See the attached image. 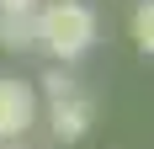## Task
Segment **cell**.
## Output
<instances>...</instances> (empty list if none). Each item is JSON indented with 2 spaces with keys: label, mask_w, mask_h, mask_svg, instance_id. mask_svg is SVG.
I'll return each mask as SVG.
<instances>
[{
  "label": "cell",
  "mask_w": 154,
  "mask_h": 149,
  "mask_svg": "<svg viewBox=\"0 0 154 149\" xmlns=\"http://www.w3.org/2000/svg\"><path fill=\"white\" fill-rule=\"evenodd\" d=\"M32 27H37V48L53 64H75L96 48V11L85 0H43Z\"/></svg>",
  "instance_id": "cell-1"
},
{
  "label": "cell",
  "mask_w": 154,
  "mask_h": 149,
  "mask_svg": "<svg viewBox=\"0 0 154 149\" xmlns=\"http://www.w3.org/2000/svg\"><path fill=\"white\" fill-rule=\"evenodd\" d=\"M43 117V101H37V85L32 80H16V74H0V144H16L27 138Z\"/></svg>",
  "instance_id": "cell-2"
},
{
  "label": "cell",
  "mask_w": 154,
  "mask_h": 149,
  "mask_svg": "<svg viewBox=\"0 0 154 149\" xmlns=\"http://www.w3.org/2000/svg\"><path fill=\"white\" fill-rule=\"evenodd\" d=\"M91 122H96V101L85 90L64 96V101H48V133L59 138V144H80V138L91 133Z\"/></svg>",
  "instance_id": "cell-3"
},
{
  "label": "cell",
  "mask_w": 154,
  "mask_h": 149,
  "mask_svg": "<svg viewBox=\"0 0 154 149\" xmlns=\"http://www.w3.org/2000/svg\"><path fill=\"white\" fill-rule=\"evenodd\" d=\"M0 48H5V53H32V48H37L32 16H0Z\"/></svg>",
  "instance_id": "cell-4"
},
{
  "label": "cell",
  "mask_w": 154,
  "mask_h": 149,
  "mask_svg": "<svg viewBox=\"0 0 154 149\" xmlns=\"http://www.w3.org/2000/svg\"><path fill=\"white\" fill-rule=\"evenodd\" d=\"M75 74H69V64H53V69L43 74V90H37V101H64V96H75Z\"/></svg>",
  "instance_id": "cell-5"
},
{
  "label": "cell",
  "mask_w": 154,
  "mask_h": 149,
  "mask_svg": "<svg viewBox=\"0 0 154 149\" xmlns=\"http://www.w3.org/2000/svg\"><path fill=\"white\" fill-rule=\"evenodd\" d=\"M133 43H138V53L154 59V0H143L138 11H133Z\"/></svg>",
  "instance_id": "cell-6"
},
{
  "label": "cell",
  "mask_w": 154,
  "mask_h": 149,
  "mask_svg": "<svg viewBox=\"0 0 154 149\" xmlns=\"http://www.w3.org/2000/svg\"><path fill=\"white\" fill-rule=\"evenodd\" d=\"M43 0H0V16H37Z\"/></svg>",
  "instance_id": "cell-7"
}]
</instances>
